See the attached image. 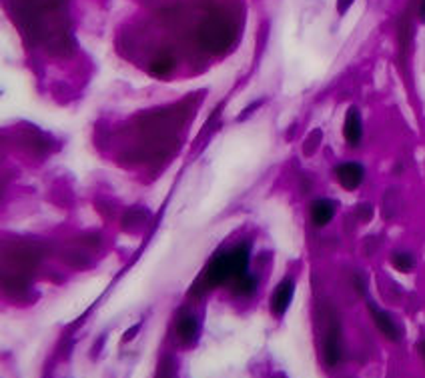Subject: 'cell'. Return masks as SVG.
Wrapping results in <instances>:
<instances>
[{
	"label": "cell",
	"mask_w": 425,
	"mask_h": 378,
	"mask_svg": "<svg viewBox=\"0 0 425 378\" xmlns=\"http://www.w3.org/2000/svg\"><path fill=\"white\" fill-rule=\"evenodd\" d=\"M197 318L191 312H183L179 320H176V332H179V339L185 342V344H191V342L197 339Z\"/></svg>",
	"instance_id": "ba28073f"
},
{
	"label": "cell",
	"mask_w": 425,
	"mask_h": 378,
	"mask_svg": "<svg viewBox=\"0 0 425 378\" xmlns=\"http://www.w3.org/2000/svg\"><path fill=\"white\" fill-rule=\"evenodd\" d=\"M367 306H369V308H371V312H373V320H376L379 332H381L385 339H389V341H400V330H397V327H395L393 318L389 317L388 312H381V310H377L376 305H373L371 300L367 303Z\"/></svg>",
	"instance_id": "52a82bcc"
},
{
	"label": "cell",
	"mask_w": 425,
	"mask_h": 378,
	"mask_svg": "<svg viewBox=\"0 0 425 378\" xmlns=\"http://www.w3.org/2000/svg\"><path fill=\"white\" fill-rule=\"evenodd\" d=\"M253 288H255V279L249 276V274H245V276H241V279L235 281V293L249 294Z\"/></svg>",
	"instance_id": "4fadbf2b"
},
{
	"label": "cell",
	"mask_w": 425,
	"mask_h": 378,
	"mask_svg": "<svg viewBox=\"0 0 425 378\" xmlns=\"http://www.w3.org/2000/svg\"><path fill=\"white\" fill-rule=\"evenodd\" d=\"M237 26L225 14H211L199 26V42L211 54H223L233 47Z\"/></svg>",
	"instance_id": "3957f363"
},
{
	"label": "cell",
	"mask_w": 425,
	"mask_h": 378,
	"mask_svg": "<svg viewBox=\"0 0 425 378\" xmlns=\"http://www.w3.org/2000/svg\"><path fill=\"white\" fill-rule=\"evenodd\" d=\"M363 174H365V171H363L361 164H357V162H345V164L337 166V171H335L337 181L347 190H353V188H357L363 183Z\"/></svg>",
	"instance_id": "8992f818"
},
{
	"label": "cell",
	"mask_w": 425,
	"mask_h": 378,
	"mask_svg": "<svg viewBox=\"0 0 425 378\" xmlns=\"http://www.w3.org/2000/svg\"><path fill=\"white\" fill-rule=\"evenodd\" d=\"M355 0H337V11L339 14H345L349 11V6L353 4Z\"/></svg>",
	"instance_id": "5bb4252c"
},
{
	"label": "cell",
	"mask_w": 425,
	"mask_h": 378,
	"mask_svg": "<svg viewBox=\"0 0 425 378\" xmlns=\"http://www.w3.org/2000/svg\"><path fill=\"white\" fill-rule=\"evenodd\" d=\"M138 329H140V327H138V324H137V327H133V329H131V330H126V334H125V339H123V341H125V342L131 341V339L135 336V332H137Z\"/></svg>",
	"instance_id": "9a60e30c"
},
{
	"label": "cell",
	"mask_w": 425,
	"mask_h": 378,
	"mask_svg": "<svg viewBox=\"0 0 425 378\" xmlns=\"http://www.w3.org/2000/svg\"><path fill=\"white\" fill-rule=\"evenodd\" d=\"M419 14H421V20L425 23V0L421 2V11H419Z\"/></svg>",
	"instance_id": "2e32d148"
},
{
	"label": "cell",
	"mask_w": 425,
	"mask_h": 378,
	"mask_svg": "<svg viewBox=\"0 0 425 378\" xmlns=\"http://www.w3.org/2000/svg\"><path fill=\"white\" fill-rule=\"evenodd\" d=\"M391 262H393V267L397 270H403V272H407V270H412L413 260L409 255H403V252H395L393 258H391Z\"/></svg>",
	"instance_id": "7c38bea8"
},
{
	"label": "cell",
	"mask_w": 425,
	"mask_h": 378,
	"mask_svg": "<svg viewBox=\"0 0 425 378\" xmlns=\"http://www.w3.org/2000/svg\"><path fill=\"white\" fill-rule=\"evenodd\" d=\"M173 71V61L171 59H157V61L152 62V66H150V73L157 74V76H167V74Z\"/></svg>",
	"instance_id": "8fae6325"
},
{
	"label": "cell",
	"mask_w": 425,
	"mask_h": 378,
	"mask_svg": "<svg viewBox=\"0 0 425 378\" xmlns=\"http://www.w3.org/2000/svg\"><path fill=\"white\" fill-rule=\"evenodd\" d=\"M419 350H421V356H424V360H425V341L421 342V346H419Z\"/></svg>",
	"instance_id": "e0dca14e"
},
{
	"label": "cell",
	"mask_w": 425,
	"mask_h": 378,
	"mask_svg": "<svg viewBox=\"0 0 425 378\" xmlns=\"http://www.w3.org/2000/svg\"><path fill=\"white\" fill-rule=\"evenodd\" d=\"M343 135H345L349 145H359V140H361V118H359V112L355 109L347 110Z\"/></svg>",
	"instance_id": "30bf717a"
},
{
	"label": "cell",
	"mask_w": 425,
	"mask_h": 378,
	"mask_svg": "<svg viewBox=\"0 0 425 378\" xmlns=\"http://www.w3.org/2000/svg\"><path fill=\"white\" fill-rule=\"evenodd\" d=\"M247 264H249V248L237 246L231 252L215 258L205 269V274L200 276L199 284L205 282L203 288H212V286L223 284L227 281H237V279L247 274Z\"/></svg>",
	"instance_id": "7a4b0ae2"
},
{
	"label": "cell",
	"mask_w": 425,
	"mask_h": 378,
	"mask_svg": "<svg viewBox=\"0 0 425 378\" xmlns=\"http://www.w3.org/2000/svg\"><path fill=\"white\" fill-rule=\"evenodd\" d=\"M26 30L52 54H68L71 35L61 0H32L23 2Z\"/></svg>",
	"instance_id": "6da1fadb"
},
{
	"label": "cell",
	"mask_w": 425,
	"mask_h": 378,
	"mask_svg": "<svg viewBox=\"0 0 425 378\" xmlns=\"http://www.w3.org/2000/svg\"><path fill=\"white\" fill-rule=\"evenodd\" d=\"M323 356H325L327 366H337L341 362V332H339V322H331L325 336V346H323Z\"/></svg>",
	"instance_id": "277c9868"
},
{
	"label": "cell",
	"mask_w": 425,
	"mask_h": 378,
	"mask_svg": "<svg viewBox=\"0 0 425 378\" xmlns=\"http://www.w3.org/2000/svg\"><path fill=\"white\" fill-rule=\"evenodd\" d=\"M293 293H295V282L291 279H285L277 286V291L271 296V310L275 312L277 317H283L287 312L289 305L293 300Z\"/></svg>",
	"instance_id": "5b68a950"
},
{
	"label": "cell",
	"mask_w": 425,
	"mask_h": 378,
	"mask_svg": "<svg viewBox=\"0 0 425 378\" xmlns=\"http://www.w3.org/2000/svg\"><path fill=\"white\" fill-rule=\"evenodd\" d=\"M333 214H335V205H333L331 200L321 198V200H315V202H313L311 220L315 226H325L327 222L333 219Z\"/></svg>",
	"instance_id": "9c48e42d"
}]
</instances>
